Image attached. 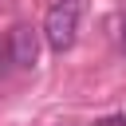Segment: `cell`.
Listing matches in <instances>:
<instances>
[{
	"label": "cell",
	"mask_w": 126,
	"mask_h": 126,
	"mask_svg": "<svg viewBox=\"0 0 126 126\" xmlns=\"http://www.w3.org/2000/svg\"><path fill=\"white\" fill-rule=\"evenodd\" d=\"M8 59L16 67H24V71L39 63V32L32 24H16L8 32Z\"/></svg>",
	"instance_id": "obj_2"
},
{
	"label": "cell",
	"mask_w": 126,
	"mask_h": 126,
	"mask_svg": "<svg viewBox=\"0 0 126 126\" xmlns=\"http://www.w3.org/2000/svg\"><path fill=\"white\" fill-rule=\"evenodd\" d=\"M79 16H83V0H55L47 8L39 35L47 39V47L55 55H63V51L75 47V39H79Z\"/></svg>",
	"instance_id": "obj_1"
},
{
	"label": "cell",
	"mask_w": 126,
	"mask_h": 126,
	"mask_svg": "<svg viewBox=\"0 0 126 126\" xmlns=\"http://www.w3.org/2000/svg\"><path fill=\"white\" fill-rule=\"evenodd\" d=\"M8 63H12V59H8V43L0 39V71H8Z\"/></svg>",
	"instance_id": "obj_5"
},
{
	"label": "cell",
	"mask_w": 126,
	"mask_h": 126,
	"mask_svg": "<svg viewBox=\"0 0 126 126\" xmlns=\"http://www.w3.org/2000/svg\"><path fill=\"white\" fill-rule=\"evenodd\" d=\"M114 28H118V43L126 47V16H118V20H114Z\"/></svg>",
	"instance_id": "obj_4"
},
{
	"label": "cell",
	"mask_w": 126,
	"mask_h": 126,
	"mask_svg": "<svg viewBox=\"0 0 126 126\" xmlns=\"http://www.w3.org/2000/svg\"><path fill=\"white\" fill-rule=\"evenodd\" d=\"M94 126H126V114H110V118H98Z\"/></svg>",
	"instance_id": "obj_3"
}]
</instances>
